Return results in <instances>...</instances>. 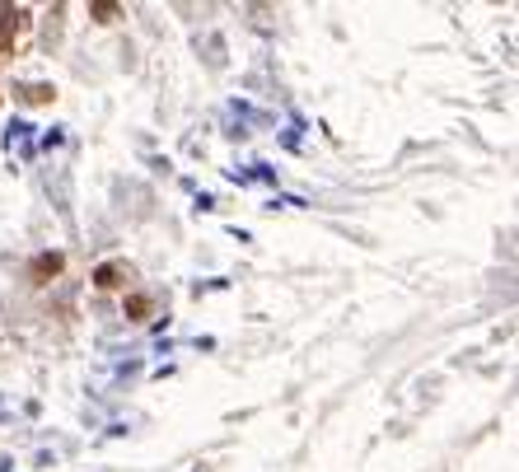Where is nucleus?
<instances>
[{
    "mask_svg": "<svg viewBox=\"0 0 519 472\" xmlns=\"http://www.w3.org/2000/svg\"><path fill=\"white\" fill-rule=\"evenodd\" d=\"M19 24V10H0V52L10 47V28Z\"/></svg>",
    "mask_w": 519,
    "mask_h": 472,
    "instance_id": "f257e3e1",
    "label": "nucleus"
},
{
    "mask_svg": "<svg viewBox=\"0 0 519 472\" xmlns=\"http://www.w3.org/2000/svg\"><path fill=\"white\" fill-rule=\"evenodd\" d=\"M57 267H61V257H57V253H52V257H38V271H57Z\"/></svg>",
    "mask_w": 519,
    "mask_h": 472,
    "instance_id": "f03ea898",
    "label": "nucleus"
},
{
    "mask_svg": "<svg viewBox=\"0 0 519 472\" xmlns=\"http://www.w3.org/2000/svg\"><path fill=\"white\" fill-rule=\"evenodd\" d=\"M118 276H122L118 267H103V271H99V285H112V281H118Z\"/></svg>",
    "mask_w": 519,
    "mask_h": 472,
    "instance_id": "7ed1b4c3",
    "label": "nucleus"
}]
</instances>
